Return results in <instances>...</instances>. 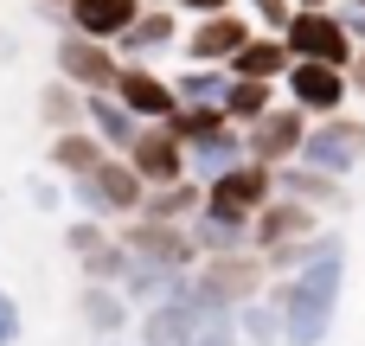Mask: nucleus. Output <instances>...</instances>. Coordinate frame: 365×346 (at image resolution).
Segmentation results:
<instances>
[{
    "label": "nucleus",
    "instance_id": "f257e3e1",
    "mask_svg": "<svg viewBox=\"0 0 365 346\" xmlns=\"http://www.w3.org/2000/svg\"><path fill=\"white\" fill-rule=\"evenodd\" d=\"M340 289H346V238L340 231H321L314 250H308V263L269 289L282 302L289 346H327L334 321H340Z\"/></svg>",
    "mask_w": 365,
    "mask_h": 346
},
{
    "label": "nucleus",
    "instance_id": "f03ea898",
    "mask_svg": "<svg viewBox=\"0 0 365 346\" xmlns=\"http://www.w3.org/2000/svg\"><path fill=\"white\" fill-rule=\"evenodd\" d=\"M71 205H77L83 218H103V225H128V218H141V205H148V180L128 167V154H109L96 173L71 180Z\"/></svg>",
    "mask_w": 365,
    "mask_h": 346
},
{
    "label": "nucleus",
    "instance_id": "7ed1b4c3",
    "mask_svg": "<svg viewBox=\"0 0 365 346\" xmlns=\"http://www.w3.org/2000/svg\"><path fill=\"white\" fill-rule=\"evenodd\" d=\"M192 283H199V295H212V302H225V308H244V302H257V295H269V289H276V276H269L263 250H231V257H205Z\"/></svg>",
    "mask_w": 365,
    "mask_h": 346
},
{
    "label": "nucleus",
    "instance_id": "20e7f679",
    "mask_svg": "<svg viewBox=\"0 0 365 346\" xmlns=\"http://www.w3.org/2000/svg\"><path fill=\"white\" fill-rule=\"evenodd\" d=\"M289 51L295 58H314V64H340V71H353V58H359V39L346 32V19L334 13V6H302L295 19H289Z\"/></svg>",
    "mask_w": 365,
    "mask_h": 346
},
{
    "label": "nucleus",
    "instance_id": "39448f33",
    "mask_svg": "<svg viewBox=\"0 0 365 346\" xmlns=\"http://www.w3.org/2000/svg\"><path fill=\"white\" fill-rule=\"evenodd\" d=\"M282 186H276V167H263V161H250V167H237V173H225V180H212L205 186V212L212 218H225V225H257V212L276 199Z\"/></svg>",
    "mask_w": 365,
    "mask_h": 346
},
{
    "label": "nucleus",
    "instance_id": "423d86ee",
    "mask_svg": "<svg viewBox=\"0 0 365 346\" xmlns=\"http://www.w3.org/2000/svg\"><path fill=\"white\" fill-rule=\"evenodd\" d=\"M122 71H128V64H122L103 39H83V32H64V39H58V77L77 83L83 96H115Z\"/></svg>",
    "mask_w": 365,
    "mask_h": 346
},
{
    "label": "nucleus",
    "instance_id": "0eeeda50",
    "mask_svg": "<svg viewBox=\"0 0 365 346\" xmlns=\"http://www.w3.org/2000/svg\"><path fill=\"white\" fill-rule=\"evenodd\" d=\"M282 96H289V103H295L302 116L327 122V116H346L353 77H346L340 64H314V58H295V71L282 77Z\"/></svg>",
    "mask_w": 365,
    "mask_h": 346
},
{
    "label": "nucleus",
    "instance_id": "6e6552de",
    "mask_svg": "<svg viewBox=\"0 0 365 346\" xmlns=\"http://www.w3.org/2000/svg\"><path fill=\"white\" fill-rule=\"evenodd\" d=\"M302 167L334 173V180L359 173V167H365V122H346V116L314 122V128H308V141H302Z\"/></svg>",
    "mask_w": 365,
    "mask_h": 346
},
{
    "label": "nucleus",
    "instance_id": "1a4fd4ad",
    "mask_svg": "<svg viewBox=\"0 0 365 346\" xmlns=\"http://www.w3.org/2000/svg\"><path fill=\"white\" fill-rule=\"evenodd\" d=\"M218 308H225V302L199 295V283H192L186 295H173V302H160V308L141 315V346H192V340H199V327H205ZM231 315H237V308H231Z\"/></svg>",
    "mask_w": 365,
    "mask_h": 346
},
{
    "label": "nucleus",
    "instance_id": "9d476101",
    "mask_svg": "<svg viewBox=\"0 0 365 346\" xmlns=\"http://www.w3.org/2000/svg\"><path fill=\"white\" fill-rule=\"evenodd\" d=\"M250 161H257L250 154V128H237V122H218V128H205V135L186 141V167H192L199 186H212V180H225V173H237Z\"/></svg>",
    "mask_w": 365,
    "mask_h": 346
},
{
    "label": "nucleus",
    "instance_id": "9b49d317",
    "mask_svg": "<svg viewBox=\"0 0 365 346\" xmlns=\"http://www.w3.org/2000/svg\"><path fill=\"white\" fill-rule=\"evenodd\" d=\"M257 39V26H250V13H212V19H192V39H180V51H186V64H225L231 71V58L244 51Z\"/></svg>",
    "mask_w": 365,
    "mask_h": 346
},
{
    "label": "nucleus",
    "instance_id": "f8f14e48",
    "mask_svg": "<svg viewBox=\"0 0 365 346\" xmlns=\"http://www.w3.org/2000/svg\"><path fill=\"white\" fill-rule=\"evenodd\" d=\"M308 128H314V116H302L289 96L250 128V154L263 161V167H289V161H302V141H308Z\"/></svg>",
    "mask_w": 365,
    "mask_h": 346
},
{
    "label": "nucleus",
    "instance_id": "ddd939ff",
    "mask_svg": "<svg viewBox=\"0 0 365 346\" xmlns=\"http://www.w3.org/2000/svg\"><path fill=\"white\" fill-rule=\"evenodd\" d=\"M128 167L148 180V193H160V186H180V180H192V167H186V141L160 122V128H141V141L128 148Z\"/></svg>",
    "mask_w": 365,
    "mask_h": 346
},
{
    "label": "nucleus",
    "instance_id": "4468645a",
    "mask_svg": "<svg viewBox=\"0 0 365 346\" xmlns=\"http://www.w3.org/2000/svg\"><path fill=\"white\" fill-rule=\"evenodd\" d=\"M321 231H327V225H321V212H314V205H302V199L276 193V199L257 212L250 244H257V250H282V244H308V238H321Z\"/></svg>",
    "mask_w": 365,
    "mask_h": 346
},
{
    "label": "nucleus",
    "instance_id": "2eb2a0df",
    "mask_svg": "<svg viewBox=\"0 0 365 346\" xmlns=\"http://www.w3.org/2000/svg\"><path fill=\"white\" fill-rule=\"evenodd\" d=\"M115 103H122L141 128H160V122H173V116H180V90H173L167 77H154L148 64H128V71H122Z\"/></svg>",
    "mask_w": 365,
    "mask_h": 346
},
{
    "label": "nucleus",
    "instance_id": "dca6fc26",
    "mask_svg": "<svg viewBox=\"0 0 365 346\" xmlns=\"http://www.w3.org/2000/svg\"><path fill=\"white\" fill-rule=\"evenodd\" d=\"M148 6L141 0H71V32H83V39H103V45H122L128 39V26L141 19Z\"/></svg>",
    "mask_w": 365,
    "mask_h": 346
},
{
    "label": "nucleus",
    "instance_id": "f3484780",
    "mask_svg": "<svg viewBox=\"0 0 365 346\" xmlns=\"http://www.w3.org/2000/svg\"><path fill=\"white\" fill-rule=\"evenodd\" d=\"M276 186H282L289 199L314 205L321 218H327V212H353V199H346V180H334V173H314V167H302V161L276 167Z\"/></svg>",
    "mask_w": 365,
    "mask_h": 346
},
{
    "label": "nucleus",
    "instance_id": "a211bd4d",
    "mask_svg": "<svg viewBox=\"0 0 365 346\" xmlns=\"http://www.w3.org/2000/svg\"><path fill=\"white\" fill-rule=\"evenodd\" d=\"M289 71H295V51H289L282 32H257V39L231 58V77H257V83H282Z\"/></svg>",
    "mask_w": 365,
    "mask_h": 346
},
{
    "label": "nucleus",
    "instance_id": "6ab92c4d",
    "mask_svg": "<svg viewBox=\"0 0 365 346\" xmlns=\"http://www.w3.org/2000/svg\"><path fill=\"white\" fill-rule=\"evenodd\" d=\"M77 308H83V327L96 334V340H115L128 321H135V302L115 289V283H83V295H77Z\"/></svg>",
    "mask_w": 365,
    "mask_h": 346
},
{
    "label": "nucleus",
    "instance_id": "aec40b11",
    "mask_svg": "<svg viewBox=\"0 0 365 346\" xmlns=\"http://www.w3.org/2000/svg\"><path fill=\"white\" fill-rule=\"evenodd\" d=\"M173 45H180V13H173V6H148V13L128 26V39H122L128 64H141V58H154V51H173Z\"/></svg>",
    "mask_w": 365,
    "mask_h": 346
},
{
    "label": "nucleus",
    "instance_id": "412c9836",
    "mask_svg": "<svg viewBox=\"0 0 365 346\" xmlns=\"http://www.w3.org/2000/svg\"><path fill=\"white\" fill-rule=\"evenodd\" d=\"M83 116H90V135L109 148V154H128L141 141V122L115 103V96H83Z\"/></svg>",
    "mask_w": 365,
    "mask_h": 346
},
{
    "label": "nucleus",
    "instance_id": "4be33fe9",
    "mask_svg": "<svg viewBox=\"0 0 365 346\" xmlns=\"http://www.w3.org/2000/svg\"><path fill=\"white\" fill-rule=\"evenodd\" d=\"M199 212H205V186H199V180L160 186V193H148V205H141V218H148V225H192Z\"/></svg>",
    "mask_w": 365,
    "mask_h": 346
},
{
    "label": "nucleus",
    "instance_id": "5701e85b",
    "mask_svg": "<svg viewBox=\"0 0 365 346\" xmlns=\"http://www.w3.org/2000/svg\"><path fill=\"white\" fill-rule=\"evenodd\" d=\"M180 90V109H225V90H231V71L225 64H186L173 77Z\"/></svg>",
    "mask_w": 365,
    "mask_h": 346
},
{
    "label": "nucleus",
    "instance_id": "b1692460",
    "mask_svg": "<svg viewBox=\"0 0 365 346\" xmlns=\"http://www.w3.org/2000/svg\"><path fill=\"white\" fill-rule=\"evenodd\" d=\"M109 161V148L90 135V128H64L58 141H51V167L64 173V180H83V173H96Z\"/></svg>",
    "mask_w": 365,
    "mask_h": 346
},
{
    "label": "nucleus",
    "instance_id": "393cba45",
    "mask_svg": "<svg viewBox=\"0 0 365 346\" xmlns=\"http://www.w3.org/2000/svg\"><path fill=\"white\" fill-rule=\"evenodd\" d=\"M237 334L244 346H289V321H282V302L276 295H257L237 308Z\"/></svg>",
    "mask_w": 365,
    "mask_h": 346
},
{
    "label": "nucleus",
    "instance_id": "a878e982",
    "mask_svg": "<svg viewBox=\"0 0 365 346\" xmlns=\"http://www.w3.org/2000/svg\"><path fill=\"white\" fill-rule=\"evenodd\" d=\"M276 103H282V96H276V83L231 77V90H225V122H237V128H257V122H263Z\"/></svg>",
    "mask_w": 365,
    "mask_h": 346
},
{
    "label": "nucleus",
    "instance_id": "bb28decb",
    "mask_svg": "<svg viewBox=\"0 0 365 346\" xmlns=\"http://www.w3.org/2000/svg\"><path fill=\"white\" fill-rule=\"evenodd\" d=\"M38 116H45V122H51L58 135H64V128H90V116H83V90H77V83H64V77H58V83L45 90Z\"/></svg>",
    "mask_w": 365,
    "mask_h": 346
},
{
    "label": "nucleus",
    "instance_id": "cd10ccee",
    "mask_svg": "<svg viewBox=\"0 0 365 346\" xmlns=\"http://www.w3.org/2000/svg\"><path fill=\"white\" fill-rule=\"evenodd\" d=\"M77 270H83V283H115V289H122V276H128V244H122V238H103L96 250L77 257Z\"/></svg>",
    "mask_w": 365,
    "mask_h": 346
},
{
    "label": "nucleus",
    "instance_id": "c85d7f7f",
    "mask_svg": "<svg viewBox=\"0 0 365 346\" xmlns=\"http://www.w3.org/2000/svg\"><path fill=\"white\" fill-rule=\"evenodd\" d=\"M244 13H250L257 32H289V19H295L302 6H295V0H244Z\"/></svg>",
    "mask_w": 365,
    "mask_h": 346
},
{
    "label": "nucleus",
    "instance_id": "c756f323",
    "mask_svg": "<svg viewBox=\"0 0 365 346\" xmlns=\"http://www.w3.org/2000/svg\"><path fill=\"white\" fill-rule=\"evenodd\" d=\"M103 238H109V225H103V218H71V225H64V250H71V257L96 250Z\"/></svg>",
    "mask_w": 365,
    "mask_h": 346
},
{
    "label": "nucleus",
    "instance_id": "7c9ffc66",
    "mask_svg": "<svg viewBox=\"0 0 365 346\" xmlns=\"http://www.w3.org/2000/svg\"><path fill=\"white\" fill-rule=\"evenodd\" d=\"M192 346H244V334H237V315H231V308H218V315L199 327V340H192Z\"/></svg>",
    "mask_w": 365,
    "mask_h": 346
},
{
    "label": "nucleus",
    "instance_id": "2f4dec72",
    "mask_svg": "<svg viewBox=\"0 0 365 346\" xmlns=\"http://www.w3.org/2000/svg\"><path fill=\"white\" fill-rule=\"evenodd\" d=\"M64 199H71V193H58V180H38V173L26 180V205H32V212H58Z\"/></svg>",
    "mask_w": 365,
    "mask_h": 346
},
{
    "label": "nucleus",
    "instance_id": "473e14b6",
    "mask_svg": "<svg viewBox=\"0 0 365 346\" xmlns=\"http://www.w3.org/2000/svg\"><path fill=\"white\" fill-rule=\"evenodd\" d=\"M19 334H26V315H19V302L0 289V346H19Z\"/></svg>",
    "mask_w": 365,
    "mask_h": 346
},
{
    "label": "nucleus",
    "instance_id": "72a5a7b5",
    "mask_svg": "<svg viewBox=\"0 0 365 346\" xmlns=\"http://www.w3.org/2000/svg\"><path fill=\"white\" fill-rule=\"evenodd\" d=\"M173 13H192V19H212V13H231L237 0H167Z\"/></svg>",
    "mask_w": 365,
    "mask_h": 346
},
{
    "label": "nucleus",
    "instance_id": "f704fd0d",
    "mask_svg": "<svg viewBox=\"0 0 365 346\" xmlns=\"http://www.w3.org/2000/svg\"><path fill=\"white\" fill-rule=\"evenodd\" d=\"M340 19H346V32H353V39H359V45H365V13H359V6H346Z\"/></svg>",
    "mask_w": 365,
    "mask_h": 346
},
{
    "label": "nucleus",
    "instance_id": "c9c22d12",
    "mask_svg": "<svg viewBox=\"0 0 365 346\" xmlns=\"http://www.w3.org/2000/svg\"><path fill=\"white\" fill-rule=\"evenodd\" d=\"M346 77H353V96H365V45H359V58H353V71H346Z\"/></svg>",
    "mask_w": 365,
    "mask_h": 346
},
{
    "label": "nucleus",
    "instance_id": "e433bc0d",
    "mask_svg": "<svg viewBox=\"0 0 365 346\" xmlns=\"http://www.w3.org/2000/svg\"><path fill=\"white\" fill-rule=\"evenodd\" d=\"M38 6H64V13H71V0H38Z\"/></svg>",
    "mask_w": 365,
    "mask_h": 346
},
{
    "label": "nucleus",
    "instance_id": "4c0bfd02",
    "mask_svg": "<svg viewBox=\"0 0 365 346\" xmlns=\"http://www.w3.org/2000/svg\"><path fill=\"white\" fill-rule=\"evenodd\" d=\"M295 6H327V0H295Z\"/></svg>",
    "mask_w": 365,
    "mask_h": 346
},
{
    "label": "nucleus",
    "instance_id": "58836bf2",
    "mask_svg": "<svg viewBox=\"0 0 365 346\" xmlns=\"http://www.w3.org/2000/svg\"><path fill=\"white\" fill-rule=\"evenodd\" d=\"M346 6H359V13H365V0H346Z\"/></svg>",
    "mask_w": 365,
    "mask_h": 346
},
{
    "label": "nucleus",
    "instance_id": "ea45409f",
    "mask_svg": "<svg viewBox=\"0 0 365 346\" xmlns=\"http://www.w3.org/2000/svg\"><path fill=\"white\" fill-rule=\"evenodd\" d=\"M103 346H122V340H103Z\"/></svg>",
    "mask_w": 365,
    "mask_h": 346
}]
</instances>
